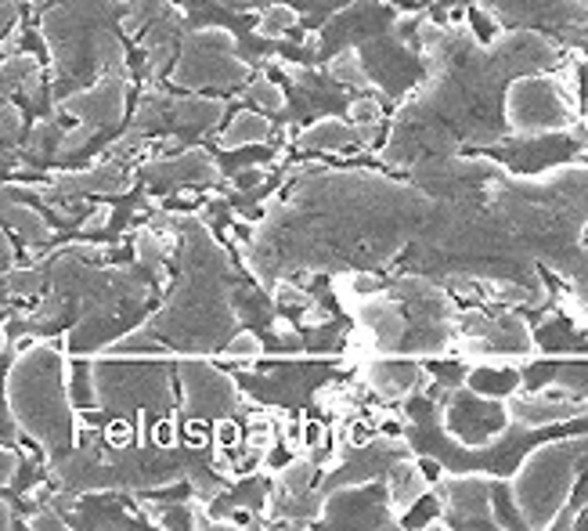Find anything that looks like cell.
<instances>
[{"instance_id":"1","label":"cell","mask_w":588,"mask_h":531,"mask_svg":"<svg viewBox=\"0 0 588 531\" xmlns=\"http://www.w3.org/2000/svg\"><path fill=\"white\" fill-rule=\"evenodd\" d=\"M8 409L22 434H30L48 455L73 444L77 412L65 394V362L54 343L26 348L8 372Z\"/></svg>"},{"instance_id":"2","label":"cell","mask_w":588,"mask_h":531,"mask_svg":"<svg viewBox=\"0 0 588 531\" xmlns=\"http://www.w3.org/2000/svg\"><path fill=\"white\" fill-rule=\"evenodd\" d=\"M585 452L588 441H559L530 452L520 478H516V507H520L530 528H545L556 521V513L570 499V481Z\"/></svg>"},{"instance_id":"3","label":"cell","mask_w":588,"mask_h":531,"mask_svg":"<svg viewBox=\"0 0 588 531\" xmlns=\"http://www.w3.org/2000/svg\"><path fill=\"white\" fill-rule=\"evenodd\" d=\"M250 80V62L235 54V37L221 26L184 33L170 83L184 91H235Z\"/></svg>"},{"instance_id":"4","label":"cell","mask_w":588,"mask_h":531,"mask_svg":"<svg viewBox=\"0 0 588 531\" xmlns=\"http://www.w3.org/2000/svg\"><path fill=\"white\" fill-rule=\"evenodd\" d=\"M506 123L516 138L567 131L574 123V98L552 77H516L506 91Z\"/></svg>"},{"instance_id":"5","label":"cell","mask_w":588,"mask_h":531,"mask_svg":"<svg viewBox=\"0 0 588 531\" xmlns=\"http://www.w3.org/2000/svg\"><path fill=\"white\" fill-rule=\"evenodd\" d=\"M126 80L131 77H94V83H88V88L65 94L59 102V112L80 123H91L94 131L116 127L126 112Z\"/></svg>"},{"instance_id":"6","label":"cell","mask_w":588,"mask_h":531,"mask_svg":"<svg viewBox=\"0 0 588 531\" xmlns=\"http://www.w3.org/2000/svg\"><path fill=\"white\" fill-rule=\"evenodd\" d=\"M184 409L192 415H232L239 409V387L213 365H181Z\"/></svg>"},{"instance_id":"7","label":"cell","mask_w":588,"mask_h":531,"mask_svg":"<svg viewBox=\"0 0 588 531\" xmlns=\"http://www.w3.org/2000/svg\"><path fill=\"white\" fill-rule=\"evenodd\" d=\"M588 412V401H581L578 394L570 391H541V394H513L506 398V415L513 423H520L527 430L535 427H552V423H564V420H578V415Z\"/></svg>"},{"instance_id":"8","label":"cell","mask_w":588,"mask_h":531,"mask_svg":"<svg viewBox=\"0 0 588 531\" xmlns=\"http://www.w3.org/2000/svg\"><path fill=\"white\" fill-rule=\"evenodd\" d=\"M145 178L163 181V184H206V181H221V167L213 163L210 152L189 149V152L174 156V160L145 163Z\"/></svg>"},{"instance_id":"9","label":"cell","mask_w":588,"mask_h":531,"mask_svg":"<svg viewBox=\"0 0 588 531\" xmlns=\"http://www.w3.org/2000/svg\"><path fill=\"white\" fill-rule=\"evenodd\" d=\"M444 499H448V510L458 513V521H463V524H495V517H491V481H484V478L444 481Z\"/></svg>"},{"instance_id":"10","label":"cell","mask_w":588,"mask_h":531,"mask_svg":"<svg viewBox=\"0 0 588 531\" xmlns=\"http://www.w3.org/2000/svg\"><path fill=\"white\" fill-rule=\"evenodd\" d=\"M386 492H391V510L394 513H408L415 502H419L429 492V481L423 467L415 459H397L386 473Z\"/></svg>"},{"instance_id":"11","label":"cell","mask_w":588,"mask_h":531,"mask_svg":"<svg viewBox=\"0 0 588 531\" xmlns=\"http://www.w3.org/2000/svg\"><path fill=\"white\" fill-rule=\"evenodd\" d=\"M22 91L30 102H37L44 91V69H40L37 54H8L0 62V98H11Z\"/></svg>"},{"instance_id":"12","label":"cell","mask_w":588,"mask_h":531,"mask_svg":"<svg viewBox=\"0 0 588 531\" xmlns=\"http://www.w3.org/2000/svg\"><path fill=\"white\" fill-rule=\"evenodd\" d=\"M227 106L217 98H203V94H184V98H170V120L178 127H192V131H210L224 120Z\"/></svg>"},{"instance_id":"13","label":"cell","mask_w":588,"mask_h":531,"mask_svg":"<svg viewBox=\"0 0 588 531\" xmlns=\"http://www.w3.org/2000/svg\"><path fill=\"white\" fill-rule=\"evenodd\" d=\"M419 383H423V369H415V365H401V362H372L368 365V387L386 401L408 398Z\"/></svg>"},{"instance_id":"14","label":"cell","mask_w":588,"mask_h":531,"mask_svg":"<svg viewBox=\"0 0 588 531\" xmlns=\"http://www.w3.org/2000/svg\"><path fill=\"white\" fill-rule=\"evenodd\" d=\"M267 134H271V120L264 117V112L242 109V112H235V120L227 123V131L217 138V146H221V152H235L246 146H264Z\"/></svg>"},{"instance_id":"15","label":"cell","mask_w":588,"mask_h":531,"mask_svg":"<svg viewBox=\"0 0 588 531\" xmlns=\"http://www.w3.org/2000/svg\"><path fill=\"white\" fill-rule=\"evenodd\" d=\"M357 141V127L343 123L336 117H325L318 123H311L304 134H300V146L304 149H318V152H339V149H351Z\"/></svg>"},{"instance_id":"16","label":"cell","mask_w":588,"mask_h":531,"mask_svg":"<svg viewBox=\"0 0 588 531\" xmlns=\"http://www.w3.org/2000/svg\"><path fill=\"white\" fill-rule=\"evenodd\" d=\"M0 218H4V224L11 228V232H16L19 239H26V242H48L51 239V224L26 203H4L0 207Z\"/></svg>"},{"instance_id":"17","label":"cell","mask_w":588,"mask_h":531,"mask_svg":"<svg viewBox=\"0 0 588 531\" xmlns=\"http://www.w3.org/2000/svg\"><path fill=\"white\" fill-rule=\"evenodd\" d=\"M166 8H170V0H126V11L120 19L123 37H141Z\"/></svg>"},{"instance_id":"18","label":"cell","mask_w":588,"mask_h":531,"mask_svg":"<svg viewBox=\"0 0 588 531\" xmlns=\"http://www.w3.org/2000/svg\"><path fill=\"white\" fill-rule=\"evenodd\" d=\"M314 473H318V467H314V459H311V455H300V459H293L290 467H282V470H278V484H282V492L290 495V499H307Z\"/></svg>"},{"instance_id":"19","label":"cell","mask_w":588,"mask_h":531,"mask_svg":"<svg viewBox=\"0 0 588 531\" xmlns=\"http://www.w3.org/2000/svg\"><path fill=\"white\" fill-rule=\"evenodd\" d=\"M328 77H333L336 83H347V88H357V91H368L372 88V80L365 73V66H362V54L357 51H339L333 62H328Z\"/></svg>"},{"instance_id":"20","label":"cell","mask_w":588,"mask_h":531,"mask_svg":"<svg viewBox=\"0 0 588 531\" xmlns=\"http://www.w3.org/2000/svg\"><path fill=\"white\" fill-rule=\"evenodd\" d=\"M166 117H170V98H166L163 91H145V94H141V102H138V112H134L131 131L149 134L152 127H160Z\"/></svg>"},{"instance_id":"21","label":"cell","mask_w":588,"mask_h":531,"mask_svg":"<svg viewBox=\"0 0 588 531\" xmlns=\"http://www.w3.org/2000/svg\"><path fill=\"white\" fill-rule=\"evenodd\" d=\"M296 22H300V16L290 4H271V8H264V16H261V22H256L253 33L264 40H282Z\"/></svg>"},{"instance_id":"22","label":"cell","mask_w":588,"mask_h":531,"mask_svg":"<svg viewBox=\"0 0 588 531\" xmlns=\"http://www.w3.org/2000/svg\"><path fill=\"white\" fill-rule=\"evenodd\" d=\"M246 102H253L256 109H264V112H282L285 109V91L278 88L275 80L253 77L250 88H246Z\"/></svg>"},{"instance_id":"23","label":"cell","mask_w":588,"mask_h":531,"mask_svg":"<svg viewBox=\"0 0 588 531\" xmlns=\"http://www.w3.org/2000/svg\"><path fill=\"white\" fill-rule=\"evenodd\" d=\"M0 282H4V293H11V297H37L40 290H44V271L40 268H16V271H8Z\"/></svg>"},{"instance_id":"24","label":"cell","mask_w":588,"mask_h":531,"mask_svg":"<svg viewBox=\"0 0 588 531\" xmlns=\"http://www.w3.org/2000/svg\"><path fill=\"white\" fill-rule=\"evenodd\" d=\"M264 354V340L256 337V333H239L235 340H227V348H224V358H261Z\"/></svg>"},{"instance_id":"25","label":"cell","mask_w":588,"mask_h":531,"mask_svg":"<svg viewBox=\"0 0 588 531\" xmlns=\"http://www.w3.org/2000/svg\"><path fill=\"white\" fill-rule=\"evenodd\" d=\"M22 134V109L0 98V141H16Z\"/></svg>"},{"instance_id":"26","label":"cell","mask_w":588,"mask_h":531,"mask_svg":"<svg viewBox=\"0 0 588 531\" xmlns=\"http://www.w3.org/2000/svg\"><path fill=\"white\" fill-rule=\"evenodd\" d=\"M271 293H275V300L282 308H307V293L300 290L296 282H290V279H278V282H271Z\"/></svg>"},{"instance_id":"27","label":"cell","mask_w":588,"mask_h":531,"mask_svg":"<svg viewBox=\"0 0 588 531\" xmlns=\"http://www.w3.org/2000/svg\"><path fill=\"white\" fill-rule=\"evenodd\" d=\"M351 120L354 123H379L383 109H379V102H372V98H357V102L351 106Z\"/></svg>"},{"instance_id":"28","label":"cell","mask_w":588,"mask_h":531,"mask_svg":"<svg viewBox=\"0 0 588 531\" xmlns=\"http://www.w3.org/2000/svg\"><path fill=\"white\" fill-rule=\"evenodd\" d=\"M16 478H19V452L0 444V488H8Z\"/></svg>"},{"instance_id":"29","label":"cell","mask_w":588,"mask_h":531,"mask_svg":"<svg viewBox=\"0 0 588 531\" xmlns=\"http://www.w3.org/2000/svg\"><path fill=\"white\" fill-rule=\"evenodd\" d=\"M109 218H112V210H109V207H98V210L91 213V218L80 224V232H88V236H91V232H105Z\"/></svg>"},{"instance_id":"30","label":"cell","mask_w":588,"mask_h":531,"mask_svg":"<svg viewBox=\"0 0 588 531\" xmlns=\"http://www.w3.org/2000/svg\"><path fill=\"white\" fill-rule=\"evenodd\" d=\"M19 22V0H0V33Z\"/></svg>"},{"instance_id":"31","label":"cell","mask_w":588,"mask_h":531,"mask_svg":"<svg viewBox=\"0 0 588 531\" xmlns=\"http://www.w3.org/2000/svg\"><path fill=\"white\" fill-rule=\"evenodd\" d=\"M300 322L318 329V325H328V322H333V314L322 311V308H304V311H300Z\"/></svg>"},{"instance_id":"32","label":"cell","mask_w":588,"mask_h":531,"mask_svg":"<svg viewBox=\"0 0 588 531\" xmlns=\"http://www.w3.org/2000/svg\"><path fill=\"white\" fill-rule=\"evenodd\" d=\"M285 77H290L293 83H307V69L304 66H296V62H285V59H271Z\"/></svg>"},{"instance_id":"33","label":"cell","mask_w":588,"mask_h":531,"mask_svg":"<svg viewBox=\"0 0 588 531\" xmlns=\"http://www.w3.org/2000/svg\"><path fill=\"white\" fill-rule=\"evenodd\" d=\"M271 333H275V337H285V340H300V333H296V329H293L290 322L282 319V314H278V319H271Z\"/></svg>"},{"instance_id":"34","label":"cell","mask_w":588,"mask_h":531,"mask_svg":"<svg viewBox=\"0 0 588 531\" xmlns=\"http://www.w3.org/2000/svg\"><path fill=\"white\" fill-rule=\"evenodd\" d=\"M318 48H322V37H318V33H307V37H304V51H307V54H314Z\"/></svg>"},{"instance_id":"35","label":"cell","mask_w":588,"mask_h":531,"mask_svg":"<svg viewBox=\"0 0 588 531\" xmlns=\"http://www.w3.org/2000/svg\"><path fill=\"white\" fill-rule=\"evenodd\" d=\"M8 261H11V242L0 232V264H8Z\"/></svg>"},{"instance_id":"36","label":"cell","mask_w":588,"mask_h":531,"mask_svg":"<svg viewBox=\"0 0 588 531\" xmlns=\"http://www.w3.org/2000/svg\"><path fill=\"white\" fill-rule=\"evenodd\" d=\"M11 160H16V152H11V149H0V167H8Z\"/></svg>"},{"instance_id":"37","label":"cell","mask_w":588,"mask_h":531,"mask_svg":"<svg viewBox=\"0 0 588 531\" xmlns=\"http://www.w3.org/2000/svg\"><path fill=\"white\" fill-rule=\"evenodd\" d=\"M217 4H232V8H239V4H253V0H217Z\"/></svg>"}]
</instances>
